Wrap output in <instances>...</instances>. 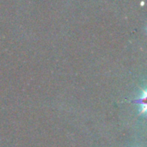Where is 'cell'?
I'll return each mask as SVG.
<instances>
[{"label":"cell","instance_id":"1","mask_svg":"<svg viewBox=\"0 0 147 147\" xmlns=\"http://www.w3.org/2000/svg\"><path fill=\"white\" fill-rule=\"evenodd\" d=\"M146 91L144 90L142 93V96H140V98L138 100V102L140 105V113L146 115Z\"/></svg>","mask_w":147,"mask_h":147}]
</instances>
